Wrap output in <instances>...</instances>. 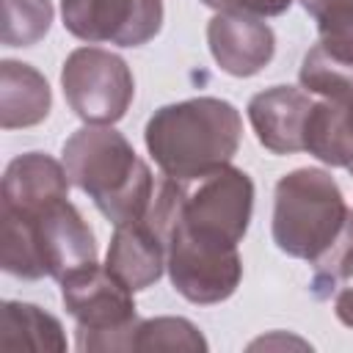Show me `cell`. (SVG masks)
Instances as JSON below:
<instances>
[{"label": "cell", "instance_id": "obj_1", "mask_svg": "<svg viewBox=\"0 0 353 353\" xmlns=\"http://www.w3.org/2000/svg\"><path fill=\"white\" fill-rule=\"evenodd\" d=\"M243 138V121L232 102L193 97L152 113L143 141L160 171L188 182L226 165Z\"/></svg>", "mask_w": 353, "mask_h": 353}, {"label": "cell", "instance_id": "obj_2", "mask_svg": "<svg viewBox=\"0 0 353 353\" xmlns=\"http://www.w3.org/2000/svg\"><path fill=\"white\" fill-rule=\"evenodd\" d=\"M63 168L97 210L113 223H130L149 212L154 176L130 141L108 124H88L63 143Z\"/></svg>", "mask_w": 353, "mask_h": 353}, {"label": "cell", "instance_id": "obj_3", "mask_svg": "<svg viewBox=\"0 0 353 353\" xmlns=\"http://www.w3.org/2000/svg\"><path fill=\"white\" fill-rule=\"evenodd\" d=\"M3 226V270L17 279L50 276L63 281L69 273L97 262L94 232L66 199L47 201L33 210H0Z\"/></svg>", "mask_w": 353, "mask_h": 353}, {"label": "cell", "instance_id": "obj_4", "mask_svg": "<svg viewBox=\"0 0 353 353\" xmlns=\"http://www.w3.org/2000/svg\"><path fill=\"white\" fill-rule=\"evenodd\" d=\"M347 204L323 168H295L284 174L273 196V243L306 262H320L347 223Z\"/></svg>", "mask_w": 353, "mask_h": 353}, {"label": "cell", "instance_id": "obj_5", "mask_svg": "<svg viewBox=\"0 0 353 353\" xmlns=\"http://www.w3.org/2000/svg\"><path fill=\"white\" fill-rule=\"evenodd\" d=\"M58 284L63 306L77 323V350H130L138 323L130 287L97 262L69 273Z\"/></svg>", "mask_w": 353, "mask_h": 353}, {"label": "cell", "instance_id": "obj_6", "mask_svg": "<svg viewBox=\"0 0 353 353\" xmlns=\"http://www.w3.org/2000/svg\"><path fill=\"white\" fill-rule=\"evenodd\" d=\"M61 85L69 108L88 124L119 121L135 97L127 61L102 47L72 50L61 69Z\"/></svg>", "mask_w": 353, "mask_h": 353}, {"label": "cell", "instance_id": "obj_7", "mask_svg": "<svg viewBox=\"0 0 353 353\" xmlns=\"http://www.w3.org/2000/svg\"><path fill=\"white\" fill-rule=\"evenodd\" d=\"M163 243L171 284L185 301L210 306L226 301L237 290L243 279V259L237 245L201 243L176 229H165Z\"/></svg>", "mask_w": 353, "mask_h": 353}, {"label": "cell", "instance_id": "obj_8", "mask_svg": "<svg viewBox=\"0 0 353 353\" xmlns=\"http://www.w3.org/2000/svg\"><path fill=\"white\" fill-rule=\"evenodd\" d=\"M61 17L88 44L141 47L163 28V0H61Z\"/></svg>", "mask_w": 353, "mask_h": 353}, {"label": "cell", "instance_id": "obj_9", "mask_svg": "<svg viewBox=\"0 0 353 353\" xmlns=\"http://www.w3.org/2000/svg\"><path fill=\"white\" fill-rule=\"evenodd\" d=\"M207 44L215 63L232 77H251L262 72L273 52L276 36L270 25L248 14L218 11L207 25Z\"/></svg>", "mask_w": 353, "mask_h": 353}, {"label": "cell", "instance_id": "obj_10", "mask_svg": "<svg viewBox=\"0 0 353 353\" xmlns=\"http://www.w3.org/2000/svg\"><path fill=\"white\" fill-rule=\"evenodd\" d=\"M312 105V97L295 85H273L254 94L248 119L256 141L273 154L303 152V127Z\"/></svg>", "mask_w": 353, "mask_h": 353}, {"label": "cell", "instance_id": "obj_11", "mask_svg": "<svg viewBox=\"0 0 353 353\" xmlns=\"http://www.w3.org/2000/svg\"><path fill=\"white\" fill-rule=\"evenodd\" d=\"M105 268L132 292L152 287L165 268V243L149 215L113 226Z\"/></svg>", "mask_w": 353, "mask_h": 353}, {"label": "cell", "instance_id": "obj_12", "mask_svg": "<svg viewBox=\"0 0 353 353\" xmlns=\"http://www.w3.org/2000/svg\"><path fill=\"white\" fill-rule=\"evenodd\" d=\"M66 196H69V174L63 163L52 160L44 152H25L14 157L3 174L0 207L33 210Z\"/></svg>", "mask_w": 353, "mask_h": 353}, {"label": "cell", "instance_id": "obj_13", "mask_svg": "<svg viewBox=\"0 0 353 353\" xmlns=\"http://www.w3.org/2000/svg\"><path fill=\"white\" fill-rule=\"evenodd\" d=\"M52 105L50 85L30 63H0V124L3 130L33 127L47 119Z\"/></svg>", "mask_w": 353, "mask_h": 353}, {"label": "cell", "instance_id": "obj_14", "mask_svg": "<svg viewBox=\"0 0 353 353\" xmlns=\"http://www.w3.org/2000/svg\"><path fill=\"white\" fill-rule=\"evenodd\" d=\"M347 105L350 102L331 99L312 105L303 127V152L328 165L353 168V127L347 119Z\"/></svg>", "mask_w": 353, "mask_h": 353}, {"label": "cell", "instance_id": "obj_15", "mask_svg": "<svg viewBox=\"0 0 353 353\" xmlns=\"http://www.w3.org/2000/svg\"><path fill=\"white\" fill-rule=\"evenodd\" d=\"M0 347H28V350H66L63 325L50 312L39 309L36 303L6 301L3 303V325H0Z\"/></svg>", "mask_w": 353, "mask_h": 353}, {"label": "cell", "instance_id": "obj_16", "mask_svg": "<svg viewBox=\"0 0 353 353\" xmlns=\"http://www.w3.org/2000/svg\"><path fill=\"white\" fill-rule=\"evenodd\" d=\"M328 254L331 259L317 268L312 290L317 298H331L339 323L353 328V215H347V223Z\"/></svg>", "mask_w": 353, "mask_h": 353}, {"label": "cell", "instance_id": "obj_17", "mask_svg": "<svg viewBox=\"0 0 353 353\" xmlns=\"http://www.w3.org/2000/svg\"><path fill=\"white\" fill-rule=\"evenodd\" d=\"M301 88L331 102H353V61H345L328 52L323 44H314L298 72Z\"/></svg>", "mask_w": 353, "mask_h": 353}, {"label": "cell", "instance_id": "obj_18", "mask_svg": "<svg viewBox=\"0 0 353 353\" xmlns=\"http://www.w3.org/2000/svg\"><path fill=\"white\" fill-rule=\"evenodd\" d=\"M130 350H207L201 331L185 317H152L138 320Z\"/></svg>", "mask_w": 353, "mask_h": 353}, {"label": "cell", "instance_id": "obj_19", "mask_svg": "<svg viewBox=\"0 0 353 353\" xmlns=\"http://www.w3.org/2000/svg\"><path fill=\"white\" fill-rule=\"evenodd\" d=\"M301 6L317 22V44L345 61H353V0H301Z\"/></svg>", "mask_w": 353, "mask_h": 353}, {"label": "cell", "instance_id": "obj_20", "mask_svg": "<svg viewBox=\"0 0 353 353\" xmlns=\"http://www.w3.org/2000/svg\"><path fill=\"white\" fill-rule=\"evenodd\" d=\"M52 22L50 0H3V44L30 47L41 41Z\"/></svg>", "mask_w": 353, "mask_h": 353}, {"label": "cell", "instance_id": "obj_21", "mask_svg": "<svg viewBox=\"0 0 353 353\" xmlns=\"http://www.w3.org/2000/svg\"><path fill=\"white\" fill-rule=\"evenodd\" d=\"M201 3L215 11L248 14V17H279L292 6V0H201Z\"/></svg>", "mask_w": 353, "mask_h": 353}, {"label": "cell", "instance_id": "obj_22", "mask_svg": "<svg viewBox=\"0 0 353 353\" xmlns=\"http://www.w3.org/2000/svg\"><path fill=\"white\" fill-rule=\"evenodd\" d=\"M347 119H350V127H353V102L347 105Z\"/></svg>", "mask_w": 353, "mask_h": 353}, {"label": "cell", "instance_id": "obj_23", "mask_svg": "<svg viewBox=\"0 0 353 353\" xmlns=\"http://www.w3.org/2000/svg\"><path fill=\"white\" fill-rule=\"evenodd\" d=\"M350 171H353V168H350Z\"/></svg>", "mask_w": 353, "mask_h": 353}]
</instances>
